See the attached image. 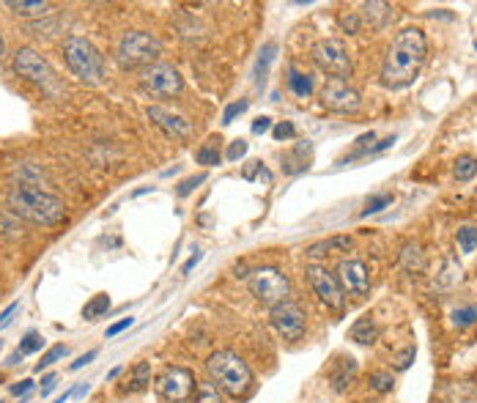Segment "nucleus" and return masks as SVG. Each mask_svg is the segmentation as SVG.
<instances>
[{
	"label": "nucleus",
	"instance_id": "nucleus-17",
	"mask_svg": "<svg viewBox=\"0 0 477 403\" xmlns=\"http://www.w3.org/2000/svg\"><path fill=\"white\" fill-rule=\"evenodd\" d=\"M349 338H352L354 343H360V346H373V343L379 340V324H376V319H373V316L357 319V321L352 324V329H349Z\"/></svg>",
	"mask_w": 477,
	"mask_h": 403
},
{
	"label": "nucleus",
	"instance_id": "nucleus-45",
	"mask_svg": "<svg viewBox=\"0 0 477 403\" xmlns=\"http://www.w3.org/2000/svg\"><path fill=\"white\" fill-rule=\"evenodd\" d=\"M31 389H34V381H31V378H23L20 384L12 387V395H25V392H31Z\"/></svg>",
	"mask_w": 477,
	"mask_h": 403
},
{
	"label": "nucleus",
	"instance_id": "nucleus-2",
	"mask_svg": "<svg viewBox=\"0 0 477 403\" xmlns=\"http://www.w3.org/2000/svg\"><path fill=\"white\" fill-rule=\"evenodd\" d=\"M6 203H9V211L15 217H23L34 225L53 228V225L66 220V203L58 195L39 190V187H31V184H15L9 190Z\"/></svg>",
	"mask_w": 477,
	"mask_h": 403
},
{
	"label": "nucleus",
	"instance_id": "nucleus-34",
	"mask_svg": "<svg viewBox=\"0 0 477 403\" xmlns=\"http://www.w3.org/2000/svg\"><path fill=\"white\" fill-rule=\"evenodd\" d=\"M390 203H393V195H387V192H384V195H376V198L368 201V206H365L363 214H365V217H368V214H376V211H382V209L390 206Z\"/></svg>",
	"mask_w": 477,
	"mask_h": 403
},
{
	"label": "nucleus",
	"instance_id": "nucleus-9",
	"mask_svg": "<svg viewBox=\"0 0 477 403\" xmlns=\"http://www.w3.org/2000/svg\"><path fill=\"white\" fill-rule=\"evenodd\" d=\"M195 387H198V381L187 368L174 365V368H165L163 373L156 376L159 395H163L165 400H171V403H187L195 395Z\"/></svg>",
	"mask_w": 477,
	"mask_h": 403
},
{
	"label": "nucleus",
	"instance_id": "nucleus-35",
	"mask_svg": "<svg viewBox=\"0 0 477 403\" xmlns=\"http://www.w3.org/2000/svg\"><path fill=\"white\" fill-rule=\"evenodd\" d=\"M414 357H417V349H414V346L403 349L401 354H395V368H398V370H406V368L414 362Z\"/></svg>",
	"mask_w": 477,
	"mask_h": 403
},
{
	"label": "nucleus",
	"instance_id": "nucleus-18",
	"mask_svg": "<svg viewBox=\"0 0 477 403\" xmlns=\"http://www.w3.org/2000/svg\"><path fill=\"white\" fill-rule=\"evenodd\" d=\"M6 9H12L17 17H45L53 12V4H45V0H34V4H28V0H6Z\"/></svg>",
	"mask_w": 477,
	"mask_h": 403
},
{
	"label": "nucleus",
	"instance_id": "nucleus-26",
	"mask_svg": "<svg viewBox=\"0 0 477 403\" xmlns=\"http://www.w3.org/2000/svg\"><path fill=\"white\" fill-rule=\"evenodd\" d=\"M452 173H455V179H458V182H469V179L477 173V160H474V157H469V154H466V157H458V160H455Z\"/></svg>",
	"mask_w": 477,
	"mask_h": 403
},
{
	"label": "nucleus",
	"instance_id": "nucleus-13",
	"mask_svg": "<svg viewBox=\"0 0 477 403\" xmlns=\"http://www.w3.org/2000/svg\"><path fill=\"white\" fill-rule=\"evenodd\" d=\"M343 294H352V297H368L371 291V275H368V266L357 258H343L338 263V272H335Z\"/></svg>",
	"mask_w": 477,
	"mask_h": 403
},
{
	"label": "nucleus",
	"instance_id": "nucleus-14",
	"mask_svg": "<svg viewBox=\"0 0 477 403\" xmlns=\"http://www.w3.org/2000/svg\"><path fill=\"white\" fill-rule=\"evenodd\" d=\"M322 104L333 113L349 115V113H357L363 107V99L346 80H330L322 91Z\"/></svg>",
	"mask_w": 477,
	"mask_h": 403
},
{
	"label": "nucleus",
	"instance_id": "nucleus-38",
	"mask_svg": "<svg viewBox=\"0 0 477 403\" xmlns=\"http://www.w3.org/2000/svg\"><path fill=\"white\" fill-rule=\"evenodd\" d=\"M341 25H343L349 34H357L360 25H363V20H360V15H343V17H341Z\"/></svg>",
	"mask_w": 477,
	"mask_h": 403
},
{
	"label": "nucleus",
	"instance_id": "nucleus-22",
	"mask_svg": "<svg viewBox=\"0 0 477 403\" xmlns=\"http://www.w3.org/2000/svg\"><path fill=\"white\" fill-rule=\"evenodd\" d=\"M190 403H223V395H220L217 384H212V381H198L195 395L190 398Z\"/></svg>",
	"mask_w": 477,
	"mask_h": 403
},
{
	"label": "nucleus",
	"instance_id": "nucleus-5",
	"mask_svg": "<svg viewBox=\"0 0 477 403\" xmlns=\"http://www.w3.org/2000/svg\"><path fill=\"white\" fill-rule=\"evenodd\" d=\"M159 55H163V44H159L156 36H151L145 31L124 34V39L118 42V50H115V61L121 69H148L156 64Z\"/></svg>",
	"mask_w": 477,
	"mask_h": 403
},
{
	"label": "nucleus",
	"instance_id": "nucleus-39",
	"mask_svg": "<svg viewBox=\"0 0 477 403\" xmlns=\"http://www.w3.org/2000/svg\"><path fill=\"white\" fill-rule=\"evenodd\" d=\"M247 154V143L244 141H234L231 149H228V160H242Z\"/></svg>",
	"mask_w": 477,
	"mask_h": 403
},
{
	"label": "nucleus",
	"instance_id": "nucleus-47",
	"mask_svg": "<svg viewBox=\"0 0 477 403\" xmlns=\"http://www.w3.org/2000/svg\"><path fill=\"white\" fill-rule=\"evenodd\" d=\"M198 260H201V252H195V255H193V258H190V260H187V263L182 266V272H184V275H190V272H193V269L198 266Z\"/></svg>",
	"mask_w": 477,
	"mask_h": 403
},
{
	"label": "nucleus",
	"instance_id": "nucleus-7",
	"mask_svg": "<svg viewBox=\"0 0 477 403\" xmlns=\"http://www.w3.org/2000/svg\"><path fill=\"white\" fill-rule=\"evenodd\" d=\"M313 64L327 72L333 80H343L346 74H352V58H349V50L343 42L338 39H322V42H315L313 50Z\"/></svg>",
	"mask_w": 477,
	"mask_h": 403
},
{
	"label": "nucleus",
	"instance_id": "nucleus-50",
	"mask_svg": "<svg viewBox=\"0 0 477 403\" xmlns=\"http://www.w3.org/2000/svg\"><path fill=\"white\" fill-rule=\"evenodd\" d=\"M6 53V42H4V36H0V55Z\"/></svg>",
	"mask_w": 477,
	"mask_h": 403
},
{
	"label": "nucleus",
	"instance_id": "nucleus-20",
	"mask_svg": "<svg viewBox=\"0 0 477 403\" xmlns=\"http://www.w3.org/2000/svg\"><path fill=\"white\" fill-rule=\"evenodd\" d=\"M401 260L406 266V272H422V266H425V258H422L420 244H406L403 252H401Z\"/></svg>",
	"mask_w": 477,
	"mask_h": 403
},
{
	"label": "nucleus",
	"instance_id": "nucleus-49",
	"mask_svg": "<svg viewBox=\"0 0 477 403\" xmlns=\"http://www.w3.org/2000/svg\"><path fill=\"white\" fill-rule=\"evenodd\" d=\"M20 359H23V354H20V351H15V354L9 357V365H17Z\"/></svg>",
	"mask_w": 477,
	"mask_h": 403
},
{
	"label": "nucleus",
	"instance_id": "nucleus-8",
	"mask_svg": "<svg viewBox=\"0 0 477 403\" xmlns=\"http://www.w3.org/2000/svg\"><path fill=\"white\" fill-rule=\"evenodd\" d=\"M140 88L151 96H179L184 91V77L171 64H154L140 72Z\"/></svg>",
	"mask_w": 477,
	"mask_h": 403
},
{
	"label": "nucleus",
	"instance_id": "nucleus-30",
	"mask_svg": "<svg viewBox=\"0 0 477 403\" xmlns=\"http://www.w3.org/2000/svg\"><path fill=\"white\" fill-rule=\"evenodd\" d=\"M42 346H45V338H42L39 332H28V335H25V338L20 340V349H17V351H20V354L25 357V354H36V351H39Z\"/></svg>",
	"mask_w": 477,
	"mask_h": 403
},
{
	"label": "nucleus",
	"instance_id": "nucleus-6",
	"mask_svg": "<svg viewBox=\"0 0 477 403\" xmlns=\"http://www.w3.org/2000/svg\"><path fill=\"white\" fill-rule=\"evenodd\" d=\"M247 286H250V294L261 302V305H283L288 302L291 297V280L280 272L277 266H261V269H253L250 278H247Z\"/></svg>",
	"mask_w": 477,
	"mask_h": 403
},
{
	"label": "nucleus",
	"instance_id": "nucleus-33",
	"mask_svg": "<svg viewBox=\"0 0 477 403\" xmlns=\"http://www.w3.org/2000/svg\"><path fill=\"white\" fill-rule=\"evenodd\" d=\"M66 354H69V349H66V346H53L50 351H45V354H42V362L36 365V370H42V368H50L53 362L64 359Z\"/></svg>",
	"mask_w": 477,
	"mask_h": 403
},
{
	"label": "nucleus",
	"instance_id": "nucleus-29",
	"mask_svg": "<svg viewBox=\"0 0 477 403\" xmlns=\"http://www.w3.org/2000/svg\"><path fill=\"white\" fill-rule=\"evenodd\" d=\"M458 247H461V252H474V247H477V228H472V225L458 228Z\"/></svg>",
	"mask_w": 477,
	"mask_h": 403
},
{
	"label": "nucleus",
	"instance_id": "nucleus-40",
	"mask_svg": "<svg viewBox=\"0 0 477 403\" xmlns=\"http://www.w3.org/2000/svg\"><path fill=\"white\" fill-rule=\"evenodd\" d=\"M206 182V176L201 173V176H195V179H187V182H182V187H179V195L184 198V195H190L193 192V187H198V184H204Z\"/></svg>",
	"mask_w": 477,
	"mask_h": 403
},
{
	"label": "nucleus",
	"instance_id": "nucleus-43",
	"mask_svg": "<svg viewBox=\"0 0 477 403\" xmlns=\"http://www.w3.org/2000/svg\"><path fill=\"white\" fill-rule=\"evenodd\" d=\"M0 225H4V231H0V233L15 236V231H17V222H15V220H6V214H4V211H0Z\"/></svg>",
	"mask_w": 477,
	"mask_h": 403
},
{
	"label": "nucleus",
	"instance_id": "nucleus-3",
	"mask_svg": "<svg viewBox=\"0 0 477 403\" xmlns=\"http://www.w3.org/2000/svg\"><path fill=\"white\" fill-rule=\"evenodd\" d=\"M206 370L212 376V384H217V389L228 392L231 398H244L253 387L250 365L231 349L214 351L206 362Z\"/></svg>",
	"mask_w": 477,
	"mask_h": 403
},
{
	"label": "nucleus",
	"instance_id": "nucleus-48",
	"mask_svg": "<svg viewBox=\"0 0 477 403\" xmlns=\"http://www.w3.org/2000/svg\"><path fill=\"white\" fill-rule=\"evenodd\" d=\"M42 384H45V387H42V395H50V392H53V387H55V376H53V373H50V376H45V378H42Z\"/></svg>",
	"mask_w": 477,
	"mask_h": 403
},
{
	"label": "nucleus",
	"instance_id": "nucleus-21",
	"mask_svg": "<svg viewBox=\"0 0 477 403\" xmlns=\"http://www.w3.org/2000/svg\"><path fill=\"white\" fill-rule=\"evenodd\" d=\"M148 384H151V365H148V362H137V365L132 368V376H129L126 389L140 392V389H145Z\"/></svg>",
	"mask_w": 477,
	"mask_h": 403
},
{
	"label": "nucleus",
	"instance_id": "nucleus-23",
	"mask_svg": "<svg viewBox=\"0 0 477 403\" xmlns=\"http://www.w3.org/2000/svg\"><path fill=\"white\" fill-rule=\"evenodd\" d=\"M107 310H110V297H107V294H96V297L83 308V319L96 321V319H102Z\"/></svg>",
	"mask_w": 477,
	"mask_h": 403
},
{
	"label": "nucleus",
	"instance_id": "nucleus-27",
	"mask_svg": "<svg viewBox=\"0 0 477 403\" xmlns=\"http://www.w3.org/2000/svg\"><path fill=\"white\" fill-rule=\"evenodd\" d=\"M274 53H277L274 44H263V50H261V55H258V64H255V74H258V80L266 77V72H269V66H272V61H274Z\"/></svg>",
	"mask_w": 477,
	"mask_h": 403
},
{
	"label": "nucleus",
	"instance_id": "nucleus-12",
	"mask_svg": "<svg viewBox=\"0 0 477 403\" xmlns=\"http://www.w3.org/2000/svg\"><path fill=\"white\" fill-rule=\"evenodd\" d=\"M272 327L277 329V335H283L285 340H299L307 329V316L299 305H293L291 300L283 305H274L269 313Z\"/></svg>",
	"mask_w": 477,
	"mask_h": 403
},
{
	"label": "nucleus",
	"instance_id": "nucleus-25",
	"mask_svg": "<svg viewBox=\"0 0 477 403\" xmlns=\"http://www.w3.org/2000/svg\"><path fill=\"white\" fill-rule=\"evenodd\" d=\"M368 387H371L373 392H379V395H387V392H393L395 378H393V373H387V370H373V373L368 376Z\"/></svg>",
	"mask_w": 477,
	"mask_h": 403
},
{
	"label": "nucleus",
	"instance_id": "nucleus-19",
	"mask_svg": "<svg viewBox=\"0 0 477 403\" xmlns=\"http://www.w3.org/2000/svg\"><path fill=\"white\" fill-rule=\"evenodd\" d=\"M393 17V9L387 4H363L360 20L368 23L371 28H384Z\"/></svg>",
	"mask_w": 477,
	"mask_h": 403
},
{
	"label": "nucleus",
	"instance_id": "nucleus-10",
	"mask_svg": "<svg viewBox=\"0 0 477 403\" xmlns=\"http://www.w3.org/2000/svg\"><path fill=\"white\" fill-rule=\"evenodd\" d=\"M15 72L20 77H25V80L36 83L45 91H53V85H55V72H53L50 61L45 55H39L36 50H31V47L17 50V55H15Z\"/></svg>",
	"mask_w": 477,
	"mask_h": 403
},
{
	"label": "nucleus",
	"instance_id": "nucleus-46",
	"mask_svg": "<svg viewBox=\"0 0 477 403\" xmlns=\"http://www.w3.org/2000/svg\"><path fill=\"white\" fill-rule=\"evenodd\" d=\"M94 357H96V351H88V354H83V357H80L77 362H72V370H80V368H83V365H88V362H91Z\"/></svg>",
	"mask_w": 477,
	"mask_h": 403
},
{
	"label": "nucleus",
	"instance_id": "nucleus-44",
	"mask_svg": "<svg viewBox=\"0 0 477 403\" xmlns=\"http://www.w3.org/2000/svg\"><path fill=\"white\" fill-rule=\"evenodd\" d=\"M126 327H132V319H121L118 324H113L110 329H107V338H115L118 332H124Z\"/></svg>",
	"mask_w": 477,
	"mask_h": 403
},
{
	"label": "nucleus",
	"instance_id": "nucleus-11",
	"mask_svg": "<svg viewBox=\"0 0 477 403\" xmlns=\"http://www.w3.org/2000/svg\"><path fill=\"white\" fill-rule=\"evenodd\" d=\"M307 280H310V289L315 291V297L322 300L330 310H343L346 305V297H343V289L338 283V278L330 272L327 266H318V263H310L307 266Z\"/></svg>",
	"mask_w": 477,
	"mask_h": 403
},
{
	"label": "nucleus",
	"instance_id": "nucleus-41",
	"mask_svg": "<svg viewBox=\"0 0 477 403\" xmlns=\"http://www.w3.org/2000/svg\"><path fill=\"white\" fill-rule=\"evenodd\" d=\"M17 310H20V302L9 305V308H6L4 313H0V329H4V327H9V324H12V316H15Z\"/></svg>",
	"mask_w": 477,
	"mask_h": 403
},
{
	"label": "nucleus",
	"instance_id": "nucleus-1",
	"mask_svg": "<svg viewBox=\"0 0 477 403\" xmlns=\"http://www.w3.org/2000/svg\"><path fill=\"white\" fill-rule=\"evenodd\" d=\"M425 58H428L425 34L420 28H403L387 47L384 64H382V85L390 91L409 88L420 77Z\"/></svg>",
	"mask_w": 477,
	"mask_h": 403
},
{
	"label": "nucleus",
	"instance_id": "nucleus-4",
	"mask_svg": "<svg viewBox=\"0 0 477 403\" xmlns=\"http://www.w3.org/2000/svg\"><path fill=\"white\" fill-rule=\"evenodd\" d=\"M64 58L69 72L83 83H99L104 77V58L85 36H69L64 42Z\"/></svg>",
	"mask_w": 477,
	"mask_h": 403
},
{
	"label": "nucleus",
	"instance_id": "nucleus-28",
	"mask_svg": "<svg viewBox=\"0 0 477 403\" xmlns=\"http://www.w3.org/2000/svg\"><path fill=\"white\" fill-rule=\"evenodd\" d=\"M477 321V308L474 305H466V308H458V310H452V324L458 327V329H463V327H472Z\"/></svg>",
	"mask_w": 477,
	"mask_h": 403
},
{
	"label": "nucleus",
	"instance_id": "nucleus-24",
	"mask_svg": "<svg viewBox=\"0 0 477 403\" xmlns=\"http://www.w3.org/2000/svg\"><path fill=\"white\" fill-rule=\"evenodd\" d=\"M288 88L299 96V99H307L310 93H313V80L307 77V74H302V72H296V69H291V77H288Z\"/></svg>",
	"mask_w": 477,
	"mask_h": 403
},
{
	"label": "nucleus",
	"instance_id": "nucleus-42",
	"mask_svg": "<svg viewBox=\"0 0 477 403\" xmlns=\"http://www.w3.org/2000/svg\"><path fill=\"white\" fill-rule=\"evenodd\" d=\"M269 129H272V121H269L266 115L255 118V123H253V132H255V134H263V132H269Z\"/></svg>",
	"mask_w": 477,
	"mask_h": 403
},
{
	"label": "nucleus",
	"instance_id": "nucleus-15",
	"mask_svg": "<svg viewBox=\"0 0 477 403\" xmlns=\"http://www.w3.org/2000/svg\"><path fill=\"white\" fill-rule=\"evenodd\" d=\"M148 118L163 129L168 138H174V141H187L190 134H193V123L182 115V113H176V110H171V107H163V104H151L148 110Z\"/></svg>",
	"mask_w": 477,
	"mask_h": 403
},
{
	"label": "nucleus",
	"instance_id": "nucleus-36",
	"mask_svg": "<svg viewBox=\"0 0 477 403\" xmlns=\"http://www.w3.org/2000/svg\"><path fill=\"white\" fill-rule=\"evenodd\" d=\"M247 110V102L242 99V102H234V104H228L225 107V113H223V123H234V118L239 115V113H244Z\"/></svg>",
	"mask_w": 477,
	"mask_h": 403
},
{
	"label": "nucleus",
	"instance_id": "nucleus-32",
	"mask_svg": "<svg viewBox=\"0 0 477 403\" xmlns=\"http://www.w3.org/2000/svg\"><path fill=\"white\" fill-rule=\"evenodd\" d=\"M338 247H349V239H330V241H322V244H313L310 250H307V255H324V252H330V250H338Z\"/></svg>",
	"mask_w": 477,
	"mask_h": 403
},
{
	"label": "nucleus",
	"instance_id": "nucleus-31",
	"mask_svg": "<svg viewBox=\"0 0 477 403\" xmlns=\"http://www.w3.org/2000/svg\"><path fill=\"white\" fill-rule=\"evenodd\" d=\"M195 160H198V165L214 168V165H220V152H217V146H201Z\"/></svg>",
	"mask_w": 477,
	"mask_h": 403
},
{
	"label": "nucleus",
	"instance_id": "nucleus-37",
	"mask_svg": "<svg viewBox=\"0 0 477 403\" xmlns=\"http://www.w3.org/2000/svg\"><path fill=\"white\" fill-rule=\"evenodd\" d=\"M293 134H296V129H293L291 121H280V123L274 126V138H277V141H288V138H293Z\"/></svg>",
	"mask_w": 477,
	"mask_h": 403
},
{
	"label": "nucleus",
	"instance_id": "nucleus-16",
	"mask_svg": "<svg viewBox=\"0 0 477 403\" xmlns=\"http://www.w3.org/2000/svg\"><path fill=\"white\" fill-rule=\"evenodd\" d=\"M357 378V359L354 357H338L330 368V384L335 392H346Z\"/></svg>",
	"mask_w": 477,
	"mask_h": 403
}]
</instances>
